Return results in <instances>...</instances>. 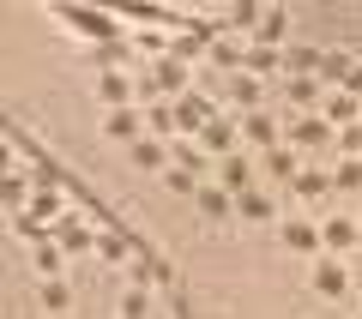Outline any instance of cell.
<instances>
[{
    "instance_id": "7a4b0ae2",
    "label": "cell",
    "mask_w": 362,
    "mask_h": 319,
    "mask_svg": "<svg viewBox=\"0 0 362 319\" xmlns=\"http://www.w3.org/2000/svg\"><path fill=\"white\" fill-rule=\"evenodd\" d=\"M211 121H223V115H218V109H211L206 97H194V90H187V97L175 102V127H181V133H206Z\"/></svg>"
},
{
    "instance_id": "52a82bcc",
    "label": "cell",
    "mask_w": 362,
    "mask_h": 319,
    "mask_svg": "<svg viewBox=\"0 0 362 319\" xmlns=\"http://www.w3.org/2000/svg\"><path fill=\"white\" fill-rule=\"evenodd\" d=\"M320 235H326V253H344V247H362V223H350V217H326L320 223Z\"/></svg>"
},
{
    "instance_id": "d6986e66",
    "label": "cell",
    "mask_w": 362,
    "mask_h": 319,
    "mask_svg": "<svg viewBox=\"0 0 362 319\" xmlns=\"http://www.w3.org/2000/svg\"><path fill=\"white\" fill-rule=\"evenodd\" d=\"M320 78H290V102H296V109H308V102H320Z\"/></svg>"
},
{
    "instance_id": "6da1fadb",
    "label": "cell",
    "mask_w": 362,
    "mask_h": 319,
    "mask_svg": "<svg viewBox=\"0 0 362 319\" xmlns=\"http://www.w3.org/2000/svg\"><path fill=\"white\" fill-rule=\"evenodd\" d=\"M49 241L61 247V253H85V247H97L103 235H90V223H85V217H61V223L49 229Z\"/></svg>"
},
{
    "instance_id": "9c48e42d",
    "label": "cell",
    "mask_w": 362,
    "mask_h": 319,
    "mask_svg": "<svg viewBox=\"0 0 362 319\" xmlns=\"http://www.w3.org/2000/svg\"><path fill=\"white\" fill-rule=\"evenodd\" d=\"M223 193H230V199L254 193V163H247V157H223Z\"/></svg>"
},
{
    "instance_id": "d4e9b609",
    "label": "cell",
    "mask_w": 362,
    "mask_h": 319,
    "mask_svg": "<svg viewBox=\"0 0 362 319\" xmlns=\"http://www.w3.org/2000/svg\"><path fill=\"white\" fill-rule=\"evenodd\" d=\"M278 61H284V54H278V49H259V42H254L242 66H254V73H272V66H278Z\"/></svg>"
},
{
    "instance_id": "44dd1931",
    "label": "cell",
    "mask_w": 362,
    "mask_h": 319,
    "mask_svg": "<svg viewBox=\"0 0 362 319\" xmlns=\"http://www.w3.org/2000/svg\"><path fill=\"white\" fill-rule=\"evenodd\" d=\"M259 97H266V90H259V85H254V78H247V73L235 78V102H242L247 115H259Z\"/></svg>"
},
{
    "instance_id": "d6a6232c",
    "label": "cell",
    "mask_w": 362,
    "mask_h": 319,
    "mask_svg": "<svg viewBox=\"0 0 362 319\" xmlns=\"http://www.w3.org/2000/svg\"><path fill=\"white\" fill-rule=\"evenodd\" d=\"M338 151H350V157L362 151V121H356V127H338Z\"/></svg>"
},
{
    "instance_id": "603a6c76",
    "label": "cell",
    "mask_w": 362,
    "mask_h": 319,
    "mask_svg": "<svg viewBox=\"0 0 362 319\" xmlns=\"http://www.w3.org/2000/svg\"><path fill=\"white\" fill-rule=\"evenodd\" d=\"M169 157H175V163L187 169V175L199 169V151H194V139H169Z\"/></svg>"
},
{
    "instance_id": "e575fe53",
    "label": "cell",
    "mask_w": 362,
    "mask_h": 319,
    "mask_svg": "<svg viewBox=\"0 0 362 319\" xmlns=\"http://www.w3.org/2000/svg\"><path fill=\"white\" fill-rule=\"evenodd\" d=\"M157 78H163V85H181V78H187V66H181V61H163V73H157Z\"/></svg>"
},
{
    "instance_id": "ffe728a7",
    "label": "cell",
    "mask_w": 362,
    "mask_h": 319,
    "mask_svg": "<svg viewBox=\"0 0 362 319\" xmlns=\"http://www.w3.org/2000/svg\"><path fill=\"white\" fill-rule=\"evenodd\" d=\"M66 301H73V289H66L61 277H54V283H42V307H49V319H54V313H66Z\"/></svg>"
},
{
    "instance_id": "7402d4cb",
    "label": "cell",
    "mask_w": 362,
    "mask_h": 319,
    "mask_svg": "<svg viewBox=\"0 0 362 319\" xmlns=\"http://www.w3.org/2000/svg\"><path fill=\"white\" fill-rule=\"evenodd\" d=\"M194 199H199V211H211V217H223V211H230V205H235L230 193H211V187H199Z\"/></svg>"
},
{
    "instance_id": "30bf717a",
    "label": "cell",
    "mask_w": 362,
    "mask_h": 319,
    "mask_svg": "<svg viewBox=\"0 0 362 319\" xmlns=\"http://www.w3.org/2000/svg\"><path fill=\"white\" fill-rule=\"evenodd\" d=\"M326 121H332V127H356V121H362V102L350 97V90H332V97H326Z\"/></svg>"
},
{
    "instance_id": "484cf974",
    "label": "cell",
    "mask_w": 362,
    "mask_h": 319,
    "mask_svg": "<svg viewBox=\"0 0 362 319\" xmlns=\"http://www.w3.org/2000/svg\"><path fill=\"white\" fill-rule=\"evenodd\" d=\"M37 265L49 271V283H54V277H61V247H54V241H42V247H37Z\"/></svg>"
},
{
    "instance_id": "8992f818",
    "label": "cell",
    "mask_w": 362,
    "mask_h": 319,
    "mask_svg": "<svg viewBox=\"0 0 362 319\" xmlns=\"http://www.w3.org/2000/svg\"><path fill=\"white\" fill-rule=\"evenodd\" d=\"M284 139L302 145V151H308V145H338V127H332V121H290Z\"/></svg>"
},
{
    "instance_id": "f546056e",
    "label": "cell",
    "mask_w": 362,
    "mask_h": 319,
    "mask_svg": "<svg viewBox=\"0 0 362 319\" xmlns=\"http://www.w3.org/2000/svg\"><path fill=\"white\" fill-rule=\"evenodd\" d=\"M37 217H61V193H54V187L37 193Z\"/></svg>"
},
{
    "instance_id": "5b68a950",
    "label": "cell",
    "mask_w": 362,
    "mask_h": 319,
    "mask_svg": "<svg viewBox=\"0 0 362 319\" xmlns=\"http://www.w3.org/2000/svg\"><path fill=\"white\" fill-rule=\"evenodd\" d=\"M259 169H266L272 181H284V187H296V145H272V151H259Z\"/></svg>"
},
{
    "instance_id": "1f68e13d",
    "label": "cell",
    "mask_w": 362,
    "mask_h": 319,
    "mask_svg": "<svg viewBox=\"0 0 362 319\" xmlns=\"http://www.w3.org/2000/svg\"><path fill=\"white\" fill-rule=\"evenodd\" d=\"M211 54H218L223 66H242L247 61V49H235V42H211Z\"/></svg>"
},
{
    "instance_id": "8fae6325",
    "label": "cell",
    "mask_w": 362,
    "mask_h": 319,
    "mask_svg": "<svg viewBox=\"0 0 362 319\" xmlns=\"http://www.w3.org/2000/svg\"><path fill=\"white\" fill-rule=\"evenodd\" d=\"M242 139H254L259 151H272V145H284V133H278V121H272V115H247L242 121Z\"/></svg>"
},
{
    "instance_id": "3957f363",
    "label": "cell",
    "mask_w": 362,
    "mask_h": 319,
    "mask_svg": "<svg viewBox=\"0 0 362 319\" xmlns=\"http://www.w3.org/2000/svg\"><path fill=\"white\" fill-rule=\"evenodd\" d=\"M66 25H78V30H85V37H103V42H127V37H121V18H109V13H78V6H66Z\"/></svg>"
},
{
    "instance_id": "836d02e7",
    "label": "cell",
    "mask_w": 362,
    "mask_h": 319,
    "mask_svg": "<svg viewBox=\"0 0 362 319\" xmlns=\"http://www.w3.org/2000/svg\"><path fill=\"white\" fill-rule=\"evenodd\" d=\"M6 205H13V211H25V175H6Z\"/></svg>"
},
{
    "instance_id": "4316f807",
    "label": "cell",
    "mask_w": 362,
    "mask_h": 319,
    "mask_svg": "<svg viewBox=\"0 0 362 319\" xmlns=\"http://www.w3.org/2000/svg\"><path fill=\"white\" fill-rule=\"evenodd\" d=\"M332 187H362V157H350V163H338Z\"/></svg>"
},
{
    "instance_id": "9a60e30c",
    "label": "cell",
    "mask_w": 362,
    "mask_h": 319,
    "mask_svg": "<svg viewBox=\"0 0 362 319\" xmlns=\"http://www.w3.org/2000/svg\"><path fill=\"white\" fill-rule=\"evenodd\" d=\"M235 133H242L235 121H211V127L199 133V139H206V151H218V157H235Z\"/></svg>"
},
{
    "instance_id": "ac0fdd59",
    "label": "cell",
    "mask_w": 362,
    "mask_h": 319,
    "mask_svg": "<svg viewBox=\"0 0 362 319\" xmlns=\"http://www.w3.org/2000/svg\"><path fill=\"white\" fill-rule=\"evenodd\" d=\"M290 18L278 13V6H266V18H259V49H278V37H284Z\"/></svg>"
},
{
    "instance_id": "e0dca14e",
    "label": "cell",
    "mask_w": 362,
    "mask_h": 319,
    "mask_svg": "<svg viewBox=\"0 0 362 319\" xmlns=\"http://www.w3.org/2000/svg\"><path fill=\"white\" fill-rule=\"evenodd\" d=\"M133 163H139V169H169V145L139 139V145H133Z\"/></svg>"
},
{
    "instance_id": "7c38bea8",
    "label": "cell",
    "mask_w": 362,
    "mask_h": 319,
    "mask_svg": "<svg viewBox=\"0 0 362 319\" xmlns=\"http://www.w3.org/2000/svg\"><path fill=\"white\" fill-rule=\"evenodd\" d=\"M97 97H103L109 109H115V115H121V109H127V102H133V85H127V78H121V73H97Z\"/></svg>"
},
{
    "instance_id": "cb8c5ba5",
    "label": "cell",
    "mask_w": 362,
    "mask_h": 319,
    "mask_svg": "<svg viewBox=\"0 0 362 319\" xmlns=\"http://www.w3.org/2000/svg\"><path fill=\"white\" fill-rule=\"evenodd\" d=\"M109 133H115V139H133V133H139V115H133V109L109 115ZM133 145H139V139H133Z\"/></svg>"
},
{
    "instance_id": "4dcf8cb0",
    "label": "cell",
    "mask_w": 362,
    "mask_h": 319,
    "mask_svg": "<svg viewBox=\"0 0 362 319\" xmlns=\"http://www.w3.org/2000/svg\"><path fill=\"white\" fill-rule=\"evenodd\" d=\"M259 18H266V13H259V6H230V25H235V30H247V25H259Z\"/></svg>"
},
{
    "instance_id": "5bb4252c",
    "label": "cell",
    "mask_w": 362,
    "mask_h": 319,
    "mask_svg": "<svg viewBox=\"0 0 362 319\" xmlns=\"http://www.w3.org/2000/svg\"><path fill=\"white\" fill-rule=\"evenodd\" d=\"M235 211H242L247 223H266L272 211H278V199H272L266 187H254V193H242V199H235Z\"/></svg>"
},
{
    "instance_id": "83f0119b",
    "label": "cell",
    "mask_w": 362,
    "mask_h": 319,
    "mask_svg": "<svg viewBox=\"0 0 362 319\" xmlns=\"http://www.w3.org/2000/svg\"><path fill=\"white\" fill-rule=\"evenodd\" d=\"M163 187H169V193H199V187H194V175H187V169H163Z\"/></svg>"
},
{
    "instance_id": "4fadbf2b",
    "label": "cell",
    "mask_w": 362,
    "mask_h": 319,
    "mask_svg": "<svg viewBox=\"0 0 362 319\" xmlns=\"http://www.w3.org/2000/svg\"><path fill=\"white\" fill-rule=\"evenodd\" d=\"M206 42H218V37H211V25H199V30H181V37L169 42V54H175V61H199V49H206Z\"/></svg>"
},
{
    "instance_id": "277c9868",
    "label": "cell",
    "mask_w": 362,
    "mask_h": 319,
    "mask_svg": "<svg viewBox=\"0 0 362 319\" xmlns=\"http://www.w3.org/2000/svg\"><path fill=\"white\" fill-rule=\"evenodd\" d=\"M350 289V277H344V265H338L332 253H320L314 259V295H326V301H338V295Z\"/></svg>"
},
{
    "instance_id": "d590c367",
    "label": "cell",
    "mask_w": 362,
    "mask_h": 319,
    "mask_svg": "<svg viewBox=\"0 0 362 319\" xmlns=\"http://www.w3.org/2000/svg\"><path fill=\"white\" fill-rule=\"evenodd\" d=\"M54 319H66V313H54Z\"/></svg>"
},
{
    "instance_id": "f1b7e54d",
    "label": "cell",
    "mask_w": 362,
    "mask_h": 319,
    "mask_svg": "<svg viewBox=\"0 0 362 319\" xmlns=\"http://www.w3.org/2000/svg\"><path fill=\"white\" fill-rule=\"evenodd\" d=\"M127 42H139V49H151V54H163L169 42H175V37H163V30H139V37H127Z\"/></svg>"
},
{
    "instance_id": "ba28073f",
    "label": "cell",
    "mask_w": 362,
    "mask_h": 319,
    "mask_svg": "<svg viewBox=\"0 0 362 319\" xmlns=\"http://www.w3.org/2000/svg\"><path fill=\"white\" fill-rule=\"evenodd\" d=\"M284 241H290V253H320V247H326V235H320V223L290 217V223H284Z\"/></svg>"
},
{
    "instance_id": "2e32d148",
    "label": "cell",
    "mask_w": 362,
    "mask_h": 319,
    "mask_svg": "<svg viewBox=\"0 0 362 319\" xmlns=\"http://www.w3.org/2000/svg\"><path fill=\"white\" fill-rule=\"evenodd\" d=\"M296 193H302L308 205H326V193H332V175H320V169H302V175H296Z\"/></svg>"
}]
</instances>
